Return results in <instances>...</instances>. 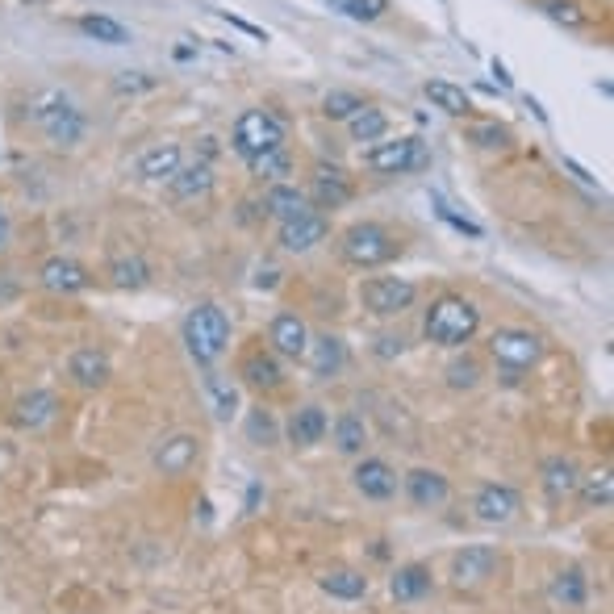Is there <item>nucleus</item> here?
<instances>
[{
	"mask_svg": "<svg viewBox=\"0 0 614 614\" xmlns=\"http://www.w3.org/2000/svg\"><path fill=\"white\" fill-rule=\"evenodd\" d=\"M180 335H184V347H188V356H193V364L214 368L226 356V347H230V318H226L222 305L201 301V305L188 310Z\"/></svg>",
	"mask_w": 614,
	"mask_h": 614,
	"instance_id": "1",
	"label": "nucleus"
},
{
	"mask_svg": "<svg viewBox=\"0 0 614 614\" xmlns=\"http://www.w3.org/2000/svg\"><path fill=\"white\" fill-rule=\"evenodd\" d=\"M422 330H427V339L439 343V347H464V343L477 339L481 310L460 293H443V297L431 301L427 318H422Z\"/></svg>",
	"mask_w": 614,
	"mask_h": 614,
	"instance_id": "2",
	"label": "nucleus"
},
{
	"mask_svg": "<svg viewBox=\"0 0 614 614\" xmlns=\"http://www.w3.org/2000/svg\"><path fill=\"white\" fill-rule=\"evenodd\" d=\"M339 255H343V264L372 272V268H385L389 259H397L401 243H397V234L381 222H351L339 234Z\"/></svg>",
	"mask_w": 614,
	"mask_h": 614,
	"instance_id": "3",
	"label": "nucleus"
},
{
	"mask_svg": "<svg viewBox=\"0 0 614 614\" xmlns=\"http://www.w3.org/2000/svg\"><path fill=\"white\" fill-rule=\"evenodd\" d=\"M30 122L46 134V143H51V147H76L80 138H84V130H88L84 113L59 88L38 92V97L30 101Z\"/></svg>",
	"mask_w": 614,
	"mask_h": 614,
	"instance_id": "4",
	"label": "nucleus"
},
{
	"mask_svg": "<svg viewBox=\"0 0 614 614\" xmlns=\"http://www.w3.org/2000/svg\"><path fill=\"white\" fill-rule=\"evenodd\" d=\"M230 147L247 163L268 155V151H280L285 147V122H280L272 109H247V113H239V122L230 130Z\"/></svg>",
	"mask_w": 614,
	"mask_h": 614,
	"instance_id": "5",
	"label": "nucleus"
},
{
	"mask_svg": "<svg viewBox=\"0 0 614 614\" xmlns=\"http://www.w3.org/2000/svg\"><path fill=\"white\" fill-rule=\"evenodd\" d=\"M431 155L422 147V138L414 134H401V138H381L364 151V168L376 172V176H406V172H418L427 168Z\"/></svg>",
	"mask_w": 614,
	"mask_h": 614,
	"instance_id": "6",
	"label": "nucleus"
},
{
	"mask_svg": "<svg viewBox=\"0 0 614 614\" xmlns=\"http://www.w3.org/2000/svg\"><path fill=\"white\" fill-rule=\"evenodd\" d=\"M418 301V285L406 276H368L360 285V305L372 318H401Z\"/></svg>",
	"mask_w": 614,
	"mask_h": 614,
	"instance_id": "7",
	"label": "nucleus"
},
{
	"mask_svg": "<svg viewBox=\"0 0 614 614\" xmlns=\"http://www.w3.org/2000/svg\"><path fill=\"white\" fill-rule=\"evenodd\" d=\"M489 356L498 360L510 376L527 372L543 360V339L535 335V330H523V326H502L489 335Z\"/></svg>",
	"mask_w": 614,
	"mask_h": 614,
	"instance_id": "8",
	"label": "nucleus"
},
{
	"mask_svg": "<svg viewBox=\"0 0 614 614\" xmlns=\"http://www.w3.org/2000/svg\"><path fill=\"white\" fill-rule=\"evenodd\" d=\"M518 510H523V493H518L514 485H506V481H489V485H481L477 493H472V518L485 523V527L514 523Z\"/></svg>",
	"mask_w": 614,
	"mask_h": 614,
	"instance_id": "9",
	"label": "nucleus"
},
{
	"mask_svg": "<svg viewBox=\"0 0 614 614\" xmlns=\"http://www.w3.org/2000/svg\"><path fill=\"white\" fill-rule=\"evenodd\" d=\"M498 573H502V552L489 548V543H468L452 556V581L460 589H481Z\"/></svg>",
	"mask_w": 614,
	"mask_h": 614,
	"instance_id": "10",
	"label": "nucleus"
},
{
	"mask_svg": "<svg viewBox=\"0 0 614 614\" xmlns=\"http://www.w3.org/2000/svg\"><path fill=\"white\" fill-rule=\"evenodd\" d=\"M401 489H406L414 510H439L452 502V481H447L439 468H410L406 477H401Z\"/></svg>",
	"mask_w": 614,
	"mask_h": 614,
	"instance_id": "11",
	"label": "nucleus"
},
{
	"mask_svg": "<svg viewBox=\"0 0 614 614\" xmlns=\"http://www.w3.org/2000/svg\"><path fill=\"white\" fill-rule=\"evenodd\" d=\"M326 239H330V218L318 214V209H310V214H301L293 222H280V230H276V243L285 247L289 255H305V251H314Z\"/></svg>",
	"mask_w": 614,
	"mask_h": 614,
	"instance_id": "12",
	"label": "nucleus"
},
{
	"mask_svg": "<svg viewBox=\"0 0 614 614\" xmlns=\"http://www.w3.org/2000/svg\"><path fill=\"white\" fill-rule=\"evenodd\" d=\"M239 381L251 393H280L285 389V368H280V356H272L268 347H255L239 360Z\"/></svg>",
	"mask_w": 614,
	"mask_h": 614,
	"instance_id": "13",
	"label": "nucleus"
},
{
	"mask_svg": "<svg viewBox=\"0 0 614 614\" xmlns=\"http://www.w3.org/2000/svg\"><path fill=\"white\" fill-rule=\"evenodd\" d=\"M351 485H356V493H364L368 502H389L397 493V468L381 456H360V464L351 468Z\"/></svg>",
	"mask_w": 614,
	"mask_h": 614,
	"instance_id": "14",
	"label": "nucleus"
},
{
	"mask_svg": "<svg viewBox=\"0 0 614 614\" xmlns=\"http://www.w3.org/2000/svg\"><path fill=\"white\" fill-rule=\"evenodd\" d=\"M305 197H310V205L322 214V209H343L351 197H356V188H351L343 168H326V163H318L314 176H310V188H305Z\"/></svg>",
	"mask_w": 614,
	"mask_h": 614,
	"instance_id": "15",
	"label": "nucleus"
},
{
	"mask_svg": "<svg viewBox=\"0 0 614 614\" xmlns=\"http://www.w3.org/2000/svg\"><path fill=\"white\" fill-rule=\"evenodd\" d=\"M305 364H310V376L314 381H335V376L347 368V343L339 335H310V343H305Z\"/></svg>",
	"mask_w": 614,
	"mask_h": 614,
	"instance_id": "16",
	"label": "nucleus"
},
{
	"mask_svg": "<svg viewBox=\"0 0 614 614\" xmlns=\"http://www.w3.org/2000/svg\"><path fill=\"white\" fill-rule=\"evenodd\" d=\"M305 343H310V326H305L301 314H276L268 322V351L280 360H301L305 356Z\"/></svg>",
	"mask_w": 614,
	"mask_h": 614,
	"instance_id": "17",
	"label": "nucleus"
},
{
	"mask_svg": "<svg viewBox=\"0 0 614 614\" xmlns=\"http://www.w3.org/2000/svg\"><path fill=\"white\" fill-rule=\"evenodd\" d=\"M197 460H201V439L197 435L180 431V435H168L155 447V468L163 472V477H184Z\"/></svg>",
	"mask_w": 614,
	"mask_h": 614,
	"instance_id": "18",
	"label": "nucleus"
},
{
	"mask_svg": "<svg viewBox=\"0 0 614 614\" xmlns=\"http://www.w3.org/2000/svg\"><path fill=\"white\" fill-rule=\"evenodd\" d=\"M38 280L51 293H84L92 285V276L84 264H76V259H67V255H51L46 264L38 268Z\"/></svg>",
	"mask_w": 614,
	"mask_h": 614,
	"instance_id": "19",
	"label": "nucleus"
},
{
	"mask_svg": "<svg viewBox=\"0 0 614 614\" xmlns=\"http://www.w3.org/2000/svg\"><path fill=\"white\" fill-rule=\"evenodd\" d=\"M326 431H330V414L318 406V401H310V406L293 410L289 422H285V435H289L293 447H318V443L326 439Z\"/></svg>",
	"mask_w": 614,
	"mask_h": 614,
	"instance_id": "20",
	"label": "nucleus"
},
{
	"mask_svg": "<svg viewBox=\"0 0 614 614\" xmlns=\"http://www.w3.org/2000/svg\"><path fill=\"white\" fill-rule=\"evenodd\" d=\"M435 589V573H431V564H418V560H410V564H397L393 569V577H389V594L397 598V602H422Z\"/></svg>",
	"mask_w": 614,
	"mask_h": 614,
	"instance_id": "21",
	"label": "nucleus"
},
{
	"mask_svg": "<svg viewBox=\"0 0 614 614\" xmlns=\"http://www.w3.org/2000/svg\"><path fill=\"white\" fill-rule=\"evenodd\" d=\"M310 197H305V188H297L293 180L285 184H268L264 193V218H276V222H293L301 214H310Z\"/></svg>",
	"mask_w": 614,
	"mask_h": 614,
	"instance_id": "22",
	"label": "nucleus"
},
{
	"mask_svg": "<svg viewBox=\"0 0 614 614\" xmlns=\"http://www.w3.org/2000/svg\"><path fill=\"white\" fill-rule=\"evenodd\" d=\"M184 168V151L180 143H155L138 155V176L151 180V184H168L176 172Z\"/></svg>",
	"mask_w": 614,
	"mask_h": 614,
	"instance_id": "23",
	"label": "nucleus"
},
{
	"mask_svg": "<svg viewBox=\"0 0 614 614\" xmlns=\"http://www.w3.org/2000/svg\"><path fill=\"white\" fill-rule=\"evenodd\" d=\"M67 372H72V381H76L80 389H101V385H109L113 364H109L105 351L80 347V351H72V360H67Z\"/></svg>",
	"mask_w": 614,
	"mask_h": 614,
	"instance_id": "24",
	"label": "nucleus"
},
{
	"mask_svg": "<svg viewBox=\"0 0 614 614\" xmlns=\"http://www.w3.org/2000/svg\"><path fill=\"white\" fill-rule=\"evenodd\" d=\"M539 481H543V493L552 502H564L569 493H577V481H581V468L573 456H548L539 468Z\"/></svg>",
	"mask_w": 614,
	"mask_h": 614,
	"instance_id": "25",
	"label": "nucleus"
},
{
	"mask_svg": "<svg viewBox=\"0 0 614 614\" xmlns=\"http://www.w3.org/2000/svg\"><path fill=\"white\" fill-rule=\"evenodd\" d=\"M318 589H322L326 598H335V602H360V598H368V577L360 569L335 564V569H326L318 577Z\"/></svg>",
	"mask_w": 614,
	"mask_h": 614,
	"instance_id": "26",
	"label": "nucleus"
},
{
	"mask_svg": "<svg viewBox=\"0 0 614 614\" xmlns=\"http://www.w3.org/2000/svg\"><path fill=\"white\" fill-rule=\"evenodd\" d=\"M330 443H335V452L343 456H364V447H368V422L360 414H339L335 422H330Z\"/></svg>",
	"mask_w": 614,
	"mask_h": 614,
	"instance_id": "27",
	"label": "nucleus"
},
{
	"mask_svg": "<svg viewBox=\"0 0 614 614\" xmlns=\"http://www.w3.org/2000/svg\"><path fill=\"white\" fill-rule=\"evenodd\" d=\"M548 594H552V602L564 606V610H581V606L589 602V577L577 569V564H569V569H560V573L552 577Z\"/></svg>",
	"mask_w": 614,
	"mask_h": 614,
	"instance_id": "28",
	"label": "nucleus"
},
{
	"mask_svg": "<svg viewBox=\"0 0 614 614\" xmlns=\"http://www.w3.org/2000/svg\"><path fill=\"white\" fill-rule=\"evenodd\" d=\"M209 188H214V168H209V163H188V168H180L168 180V197L172 201H197V197L209 193Z\"/></svg>",
	"mask_w": 614,
	"mask_h": 614,
	"instance_id": "29",
	"label": "nucleus"
},
{
	"mask_svg": "<svg viewBox=\"0 0 614 614\" xmlns=\"http://www.w3.org/2000/svg\"><path fill=\"white\" fill-rule=\"evenodd\" d=\"M422 92H427V101L435 109H443L447 117H468L472 113V97L460 84H452V80H427V84H422Z\"/></svg>",
	"mask_w": 614,
	"mask_h": 614,
	"instance_id": "30",
	"label": "nucleus"
},
{
	"mask_svg": "<svg viewBox=\"0 0 614 614\" xmlns=\"http://www.w3.org/2000/svg\"><path fill=\"white\" fill-rule=\"evenodd\" d=\"M55 410H59V401H55V393H46V389H34V393H26V397H21L17 401V422H21V427H46V422H51L55 418Z\"/></svg>",
	"mask_w": 614,
	"mask_h": 614,
	"instance_id": "31",
	"label": "nucleus"
},
{
	"mask_svg": "<svg viewBox=\"0 0 614 614\" xmlns=\"http://www.w3.org/2000/svg\"><path fill=\"white\" fill-rule=\"evenodd\" d=\"M347 134L351 143H381V138H389V117L381 109L364 105L356 117H347Z\"/></svg>",
	"mask_w": 614,
	"mask_h": 614,
	"instance_id": "32",
	"label": "nucleus"
},
{
	"mask_svg": "<svg viewBox=\"0 0 614 614\" xmlns=\"http://www.w3.org/2000/svg\"><path fill=\"white\" fill-rule=\"evenodd\" d=\"M109 280L117 289H143L151 285V264L143 255H117L109 264Z\"/></svg>",
	"mask_w": 614,
	"mask_h": 614,
	"instance_id": "33",
	"label": "nucleus"
},
{
	"mask_svg": "<svg viewBox=\"0 0 614 614\" xmlns=\"http://www.w3.org/2000/svg\"><path fill=\"white\" fill-rule=\"evenodd\" d=\"M205 397L214 401V418L218 422H230L234 414H239V389H234L230 381H222L214 368H205Z\"/></svg>",
	"mask_w": 614,
	"mask_h": 614,
	"instance_id": "34",
	"label": "nucleus"
},
{
	"mask_svg": "<svg viewBox=\"0 0 614 614\" xmlns=\"http://www.w3.org/2000/svg\"><path fill=\"white\" fill-rule=\"evenodd\" d=\"M577 493H581L585 510H610V502H614V481H610V468L585 472V477L577 481Z\"/></svg>",
	"mask_w": 614,
	"mask_h": 614,
	"instance_id": "35",
	"label": "nucleus"
},
{
	"mask_svg": "<svg viewBox=\"0 0 614 614\" xmlns=\"http://www.w3.org/2000/svg\"><path fill=\"white\" fill-rule=\"evenodd\" d=\"M76 26H80V34H88L92 42H105V46H126L130 42V30L122 26V21L105 17V13H88V17L76 21Z\"/></svg>",
	"mask_w": 614,
	"mask_h": 614,
	"instance_id": "36",
	"label": "nucleus"
},
{
	"mask_svg": "<svg viewBox=\"0 0 614 614\" xmlns=\"http://www.w3.org/2000/svg\"><path fill=\"white\" fill-rule=\"evenodd\" d=\"M247 168H251V176L268 180V184H285L293 176V155H289V147H280V151H268V155L251 159Z\"/></svg>",
	"mask_w": 614,
	"mask_h": 614,
	"instance_id": "37",
	"label": "nucleus"
},
{
	"mask_svg": "<svg viewBox=\"0 0 614 614\" xmlns=\"http://www.w3.org/2000/svg\"><path fill=\"white\" fill-rule=\"evenodd\" d=\"M368 101L360 97V92H351V88H330L326 97H322V117L326 122H347V117H356Z\"/></svg>",
	"mask_w": 614,
	"mask_h": 614,
	"instance_id": "38",
	"label": "nucleus"
},
{
	"mask_svg": "<svg viewBox=\"0 0 614 614\" xmlns=\"http://www.w3.org/2000/svg\"><path fill=\"white\" fill-rule=\"evenodd\" d=\"M326 5L351 21H381L389 13V0H326Z\"/></svg>",
	"mask_w": 614,
	"mask_h": 614,
	"instance_id": "39",
	"label": "nucleus"
},
{
	"mask_svg": "<svg viewBox=\"0 0 614 614\" xmlns=\"http://www.w3.org/2000/svg\"><path fill=\"white\" fill-rule=\"evenodd\" d=\"M535 5L548 13L556 26H569V30H581L585 26V13H581L577 0H535Z\"/></svg>",
	"mask_w": 614,
	"mask_h": 614,
	"instance_id": "40",
	"label": "nucleus"
},
{
	"mask_svg": "<svg viewBox=\"0 0 614 614\" xmlns=\"http://www.w3.org/2000/svg\"><path fill=\"white\" fill-rule=\"evenodd\" d=\"M468 143H477L485 151H502L510 143V130L502 122H477V126H468Z\"/></svg>",
	"mask_w": 614,
	"mask_h": 614,
	"instance_id": "41",
	"label": "nucleus"
},
{
	"mask_svg": "<svg viewBox=\"0 0 614 614\" xmlns=\"http://www.w3.org/2000/svg\"><path fill=\"white\" fill-rule=\"evenodd\" d=\"M247 435H251V443H259V447H272L276 443V418L268 414V410H251L247 414Z\"/></svg>",
	"mask_w": 614,
	"mask_h": 614,
	"instance_id": "42",
	"label": "nucleus"
},
{
	"mask_svg": "<svg viewBox=\"0 0 614 614\" xmlns=\"http://www.w3.org/2000/svg\"><path fill=\"white\" fill-rule=\"evenodd\" d=\"M431 201H435V209H439V218H443L447 226H456L460 234H468V239H481V234H485V230H481L477 222H468V218H460V214H456V209H452V205H447V201H443L439 193H431Z\"/></svg>",
	"mask_w": 614,
	"mask_h": 614,
	"instance_id": "43",
	"label": "nucleus"
},
{
	"mask_svg": "<svg viewBox=\"0 0 614 614\" xmlns=\"http://www.w3.org/2000/svg\"><path fill=\"white\" fill-rule=\"evenodd\" d=\"M477 381H481L477 360H456L452 368H447V385H452V389H472Z\"/></svg>",
	"mask_w": 614,
	"mask_h": 614,
	"instance_id": "44",
	"label": "nucleus"
},
{
	"mask_svg": "<svg viewBox=\"0 0 614 614\" xmlns=\"http://www.w3.org/2000/svg\"><path fill=\"white\" fill-rule=\"evenodd\" d=\"M113 88H117V92H147V88H155V80H151L147 72H122Z\"/></svg>",
	"mask_w": 614,
	"mask_h": 614,
	"instance_id": "45",
	"label": "nucleus"
},
{
	"mask_svg": "<svg viewBox=\"0 0 614 614\" xmlns=\"http://www.w3.org/2000/svg\"><path fill=\"white\" fill-rule=\"evenodd\" d=\"M564 168H569V172H573V176H577V180H581V184H589V188H594V184H598V180H594V176H589V172H585V168H581V163H577V159H564Z\"/></svg>",
	"mask_w": 614,
	"mask_h": 614,
	"instance_id": "46",
	"label": "nucleus"
},
{
	"mask_svg": "<svg viewBox=\"0 0 614 614\" xmlns=\"http://www.w3.org/2000/svg\"><path fill=\"white\" fill-rule=\"evenodd\" d=\"M493 76H498V84H506V88L514 84V76L506 72V63H502V59H493Z\"/></svg>",
	"mask_w": 614,
	"mask_h": 614,
	"instance_id": "47",
	"label": "nucleus"
},
{
	"mask_svg": "<svg viewBox=\"0 0 614 614\" xmlns=\"http://www.w3.org/2000/svg\"><path fill=\"white\" fill-rule=\"evenodd\" d=\"M9 230H13V226H9V214H5V209H0V247L9 243Z\"/></svg>",
	"mask_w": 614,
	"mask_h": 614,
	"instance_id": "48",
	"label": "nucleus"
},
{
	"mask_svg": "<svg viewBox=\"0 0 614 614\" xmlns=\"http://www.w3.org/2000/svg\"><path fill=\"white\" fill-rule=\"evenodd\" d=\"M527 109H531V113L539 117V122H548V113H543V109H539V101H535V97H527Z\"/></svg>",
	"mask_w": 614,
	"mask_h": 614,
	"instance_id": "49",
	"label": "nucleus"
}]
</instances>
